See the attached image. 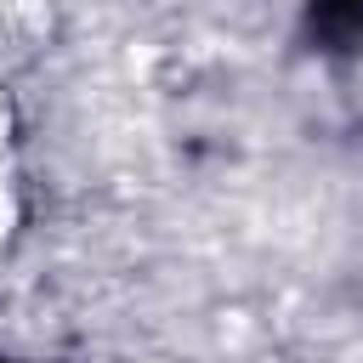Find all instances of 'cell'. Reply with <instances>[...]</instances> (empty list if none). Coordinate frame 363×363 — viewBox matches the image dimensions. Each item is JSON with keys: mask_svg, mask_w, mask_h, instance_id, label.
I'll return each mask as SVG.
<instances>
[{"mask_svg": "<svg viewBox=\"0 0 363 363\" xmlns=\"http://www.w3.org/2000/svg\"><path fill=\"white\" fill-rule=\"evenodd\" d=\"M306 40L323 57L363 51V0H306Z\"/></svg>", "mask_w": 363, "mask_h": 363, "instance_id": "1", "label": "cell"}]
</instances>
